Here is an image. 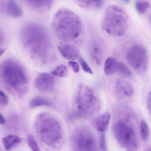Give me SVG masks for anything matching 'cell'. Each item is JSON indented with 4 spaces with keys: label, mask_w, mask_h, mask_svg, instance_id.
<instances>
[{
    "label": "cell",
    "mask_w": 151,
    "mask_h": 151,
    "mask_svg": "<svg viewBox=\"0 0 151 151\" xmlns=\"http://www.w3.org/2000/svg\"><path fill=\"white\" fill-rule=\"evenodd\" d=\"M21 40L31 57L38 63H50L54 57L52 46L46 29L41 25L31 22L22 29Z\"/></svg>",
    "instance_id": "1"
},
{
    "label": "cell",
    "mask_w": 151,
    "mask_h": 151,
    "mask_svg": "<svg viewBox=\"0 0 151 151\" xmlns=\"http://www.w3.org/2000/svg\"><path fill=\"white\" fill-rule=\"evenodd\" d=\"M52 25L58 37L65 42L71 41L78 37L82 29L80 17L74 12L66 9H60L56 12Z\"/></svg>",
    "instance_id": "2"
},
{
    "label": "cell",
    "mask_w": 151,
    "mask_h": 151,
    "mask_svg": "<svg viewBox=\"0 0 151 151\" xmlns=\"http://www.w3.org/2000/svg\"><path fill=\"white\" fill-rule=\"evenodd\" d=\"M72 106L70 118L86 119L98 112L100 104L92 89L88 86L80 85L73 96Z\"/></svg>",
    "instance_id": "3"
},
{
    "label": "cell",
    "mask_w": 151,
    "mask_h": 151,
    "mask_svg": "<svg viewBox=\"0 0 151 151\" xmlns=\"http://www.w3.org/2000/svg\"><path fill=\"white\" fill-rule=\"evenodd\" d=\"M1 77L5 86L8 89L20 94L28 91V79L22 66L16 61L8 59L2 63Z\"/></svg>",
    "instance_id": "4"
},
{
    "label": "cell",
    "mask_w": 151,
    "mask_h": 151,
    "mask_svg": "<svg viewBox=\"0 0 151 151\" xmlns=\"http://www.w3.org/2000/svg\"><path fill=\"white\" fill-rule=\"evenodd\" d=\"M35 129L40 139L49 146L57 147L62 141L63 134L60 124L47 113H43L38 116Z\"/></svg>",
    "instance_id": "5"
},
{
    "label": "cell",
    "mask_w": 151,
    "mask_h": 151,
    "mask_svg": "<svg viewBox=\"0 0 151 151\" xmlns=\"http://www.w3.org/2000/svg\"><path fill=\"white\" fill-rule=\"evenodd\" d=\"M127 14L121 7L112 5L106 7L101 21V27L107 33L112 37L124 35L128 28Z\"/></svg>",
    "instance_id": "6"
},
{
    "label": "cell",
    "mask_w": 151,
    "mask_h": 151,
    "mask_svg": "<svg viewBox=\"0 0 151 151\" xmlns=\"http://www.w3.org/2000/svg\"><path fill=\"white\" fill-rule=\"evenodd\" d=\"M114 136L120 146L128 151L137 149L139 143L134 129L124 121L119 120L112 127Z\"/></svg>",
    "instance_id": "7"
},
{
    "label": "cell",
    "mask_w": 151,
    "mask_h": 151,
    "mask_svg": "<svg viewBox=\"0 0 151 151\" xmlns=\"http://www.w3.org/2000/svg\"><path fill=\"white\" fill-rule=\"evenodd\" d=\"M70 144L73 150H96V143L95 137L88 129L81 127L75 130L70 138Z\"/></svg>",
    "instance_id": "8"
},
{
    "label": "cell",
    "mask_w": 151,
    "mask_h": 151,
    "mask_svg": "<svg viewBox=\"0 0 151 151\" xmlns=\"http://www.w3.org/2000/svg\"><path fill=\"white\" fill-rule=\"evenodd\" d=\"M126 57L130 66L137 73L142 74L146 72L148 67V56L142 45L136 44L132 45L128 50Z\"/></svg>",
    "instance_id": "9"
},
{
    "label": "cell",
    "mask_w": 151,
    "mask_h": 151,
    "mask_svg": "<svg viewBox=\"0 0 151 151\" xmlns=\"http://www.w3.org/2000/svg\"><path fill=\"white\" fill-rule=\"evenodd\" d=\"M55 80L52 76L48 73H42L36 77L34 85L39 91L44 92H49L55 85Z\"/></svg>",
    "instance_id": "10"
},
{
    "label": "cell",
    "mask_w": 151,
    "mask_h": 151,
    "mask_svg": "<svg viewBox=\"0 0 151 151\" xmlns=\"http://www.w3.org/2000/svg\"><path fill=\"white\" fill-rule=\"evenodd\" d=\"M115 91L117 96L120 98L131 96L134 92L132 85L128 81L122 80L117 81Z\"/></svg>",
    "instance_id": "11"
},
{
    "label": "cell",
    "mask_w": 151,
    "mask_h": 151,
    "mask_svg": "<svg viewBox=\"0 0 151 151\" xmlns=\"http://www.w3.org/2000/svg\"><path fill=\"white\" fill-rule=\"evenodd\" d=\"M110 117L109 113L105 112L94 118L92 122V125L100 132H105L108 127Z\"/></svg>",
    "instance_id": "12"
},
{
    "label": "cell",
    "mask_w": 151,
    "mask_h": 151,
    "mask_svg": "<svg viewBox=\"0 0 151 151\" xmlns=\"http://www.w3.org/2000/svg\"><path fill=\"white\" fill-rule=\"evenodd\" d=\"M58 49L61 55L69 60H74L79 57V52L74 46L70 45H64L58 46Z\"/></svg>",
    "instance_id": "13"
},
{
    "label": "cell",
    "mask_w": 151,
    "mask_h": 151,
    "mask_svg": "<svg viewBox=\"0 0 151 151\" xmlns=\"http://www.w3.org/2000/svg\"><path fill=\"white\" fill-rule=\"evenodd\" d=\"M26 4L33 9L47 11L51 7L53 0H24Z\"/></svg>",
    "instance_id": "14"
},
{
    "label": "cell",
    "mask_w": 151,
    "mask_h": 151,
    "mask_svg": "<svg viewBox=\"0 0 151 151\" xmlns=\"http://www.w3.org/2000/svg\"><path fill=\"white\" fill-rule=\"evenodd\" d=\"M6 12L9 17L14 18L20 17L22 11L15 0H7L6 4Z\"/></svg>",
    "instance_id": "15"
},
{
    "label": "cell",
    "mask_w": 151,
    "mask_h": 151,
    "mask_svg": "<svg viewBox=\"0 0 151 151\" xmlns=\"http://www.w3.org/2000/svg\"><path fill=\"white\" fill-rule=\"evenodd\" d=\"M81 7L90 9H98L103 6L104 0H74Z\"/></svg>",
    "instance_id": "16"
},
{
    "label": "cell",
    "mask_w": 151,
    "mask_h": 151,
    "mask_svg": "<svg viewBox=\"0 0 151 151\" xmlns=\"http://www.w3.org/2000/svg\"><path fill=\"white\" fill-rule=\"evenodd\" d=\"M21 141V139L20 137L13 134L7 135L2 139L4 147L7 150L11 149L19 144Z\"/></svg>",
    "instance_id": "17"
},
{
    "label": "cell",
    "mask_w": 151,
    "mask_h": 151,
    "mask_svg": "<svg viewBox=\"0 0 151 151\" xmlns=\"http://www.w3.org/2000/svg\"><path fill=\"white\" fill-rule=\"evenodd\" d=\"M119 61L112 57H110L106 60L104 65L105 74L110 76L116 73Z\"/></svg>",
    "instance_id": "18"
},
{
    "label": "cell",
    "mask_w": 151,
    "mask_h": 151,
    "mask_svg": "<svg viewBox=\"0 0 151 151\" xmlns=\"http://www.w3.org/2000/svg\"><path fill=\"white\" fill-rule=\"evenodd\" d=\"M29 105L31 107L35 108L42 106H51L52 103L47 99L40 96H37L31 99Z\"/></svg>",
    "instance_id": "19"
},
{
    "label": "cell",
    "mask_w": 151,
    "mask_h": 151,
    "mask_svg": "<svg viewBox=\"0 0 151 151\" xmlns=\"http://www.w3.org/2000/svg\"><path fill=\"white\" fill-rule=\"evenodd\" d=\"M139 129L142 140L145 142L147 141L150 137V130L148 125L145 120L142 119L141 121Z\"/></svg>",
    "instance_id": "20"
},
{
    "label": "cell",
    "mask_w": 151,
    "mask_h": 151,
    "mask_svg": "<svg viewBox=\"0 0 151 151\" xmlns=\"http://www.w3.org/2000/svg\"><path fill=\"white\" fill-rule=\"evenodd\" d=\"M51 73L58 77H65L68 75V69L65 65H60L55 68L51 71Z\"/></svg>",
    "instance_id": "21"
},
{
    "label": "cell",
    "mask_w": 151,
    "mask_h": 151,
    "mask_svg": "<svg viewBox=\"0 0 151 151\" xmlns=\"http://www.w3.org/2000/svg\"><path fill=\"white\" fill-rule=\"evenodd\" d=\"M116 73L120 75L129 77L132 74L131 71L123 63L119 61Z\"/></svg>",
    "instance_id": "22"
},
{
    "label": "cell",
    "mask_w": 151,
    "mask_h": 151,
    "mask_svg": "<svg viewBox=\"0 0 151 151\" xmlns=\"http://www.w3.org/2000/svg\"><path fill=\"white\" fill-rule=\"evenodd\" d=\"M135 7L137 11L141 14H144L150 6L149 3L145 0H138L135 3Z\"/></svg>",
    "instance_id": "23"
},
{
    "label": "cell",
    "mask_w": 151,
    "mask_h": 151,
    "mask_svg": "<svg viewBox=\"0 0 151 151\" xmlns=\"http://www.w3.org/2000/svg\"><path fill=\"white\" fill-rule=\"evenodd\" d=\"M27 141L29 147L32 151L41 150L34 136L32 134H29L27 137Z\"/></svg>",
    "instance_id": "24"
},
{
    "label": "cell",
    "mask_w": 151,
    "mask_h": 151,
    "mask_svg": "<svg viewBox=\"0 0 151 151\" xmlns=\"http://www.w3.org/2000/svg\"><path fill=\"white\" fill-rule=\"evenodd\" d=\"M78 60L83 71L90 74H93V72L91 69L83 58L81 57H79Z\"/></svg>",
    "instance_id": "25"
},
{
    "label": "cell",
    "mask_w": 151,
    "mask_h": 151,
    "mask_svg": "<svg viewBox=\"0 0 151 151\" xmlns=\"http://www.w3.org/2000/svg\"><path fill=\"white\" fill-rule=\"evenodd\" d=\"M99 146L102 150H106V146L105 132H101L100 136Z\"/></svg>",
    "instance_id": "26"
},
{
    "label": "cell",
    "mask_w": 151,
    "mask_h": 151,
    "mask_svg": "<svg viewBox=\"0 0 151 151\" xmlns=\"http://www.w3.org/2000/svg\"><path fill=\"white\" fill-rule=\"evenodd\" d=\"M0 102L3 106L7 105L9 102V99L6 94L2 91H0Z\"/></svg>",
    "instance_id": "27"
},
{
    "label": "cell",
    "mask_w": 151,
    "mask_h": 151,
    "mask_svg": "<svg viewBox=\"0 0 151 151\" xmlns=\"http://www.w3.org/2000/svg\"><path fill=\"white\" fill-rule=\"evenodd\" d=\"M68 65L69 67L72 68L74 72L78 73L79 71V67L77 63L73 61H69L68 62Z\"/></svg>",
    "instance_id": "28"
},
{
    "label": "cell",
    "mask_w": 151,
    "mask_h": 151,
    "mask_svg": "<svg viewBox=\"0 0 151 151\" xmlns=\"http://www.w3.org/2000/svg\"><path fill=\"white\" fill-rule=\"evenodd\" d=\"M147 100V106L151 115V91L149 93Z\"/></svg>",
    "instance_id": "29"
},
{
    "label": "cell",
    "mask_w": 151,
    "mask_h": 151,
    "mask_svg": "<svg viewBox=\"0 0 151 151\" xmlns=\"http://www.w3.org/2000/svg\"><path fill=\"white\" fill-rule=\"evenodd\" d=\"M6 122V120L3 115L0 113V123L1 125L4 124Z\"/></svg>",
    "instance_id": "30"
},
{
    "label": "cell",
    "mask_w": 151,
    "mask_h": 151,
    "mask_svg": "<svg viewBox=\"0 0 151 151\" xmlns=\"http://www.w3.org/2000/svg\"><path fill=\"white\" fill-rule=\"evenodd\" d=\"M123 1H124V2H129V0H123Z\"/></svg>",
    "instance_id": "31"
},
{
    "label": "cell",
    "mask_w": 151,
    "mask_h": 151,
    "mask_svg": "<svg viewBox=\"0 0 151 151\" xmlns=\"http://www.w3.org/2000/svg\"><path fill=\"white\" fill-rule=\"evenodd\" d=\"M149 19L150 20V22L151 23V14L149 16Z\"/></svg>",
    "instance_id": "32"
}]
</instances>
